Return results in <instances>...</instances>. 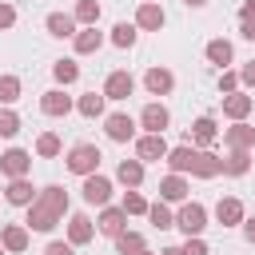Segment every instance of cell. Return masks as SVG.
<instances>
[{
  "label": "cell",
  "instance_id": "6da1fadb",
  "mask_svg": "<svg viewBox=\"0 0 255 255\" xmlns=\"http://www.w3.org/2000/svg\"><path fill=\"white\" fill-rule=\"evenodd\" d=\"M64 215H68V191H64L60 183H48V187H40L36 199L28 203L24 227H28V231H52Z\"/></svg>",
  "mask_w": 255,
  "mask_h": 255
},
{
  "label": "cell",
  "instance_id": "7a4b0ae2",
  "mask_svg": "<svg viewBox=\"0 0 255 255\" xmlns=\"http://www.w3.org/2000/svg\"><path fill=\"white\" fill-rule=\"evenodd\" d=\"M100 159H104V155H100L96 143H76V147H68V155H64L68 171L80 175V179H84V175H96V171H100Z\"/></svg>",
  "mask_w": 255,
  "mask_h": 255
},
{
  "label": "cell",
  "instance_id": "3957f363",
  "mask_svg": "<svg viewBox=\"0 0 255 255\" xmlns=\"http://www.w3.org/2000/svg\"><path fill=\"white\" fill-rule=\"evenodd\" d=\"M175 227H179L183 235H203V227H207V207L195 203V199H183L179 211H175Z\"/></svg>",
  "mask_w": 255,
  "mask_h": 255
},
{
  "label": "cell",
  "instance_id": "277c9868",
  "mask_svg": "<svg viewBox=\"0 0 255 255\" xmlns=\"http://www.w3.org/2000/svg\"><path fill=\"white\" fill-rule=\"evenodd\" d=\"M104 131L112 143H128V139H135V120L128 112H112V116H104Z\"/></svg>",
  "mask_w": 255,
  "mask_h": 255
},
{
  "label": "cell",
  "instance_id": "5b68a950",
  "mask_svg": "<svg viewBox=\"0 0 255 255\" xmlns=\"http://www.w3.org/2000/svg\"><path fill=\"white\" fill-rule=\"evenodd\" d=\"M0 171H4L8 179H24V175L32 171V151H24V147H8V151L0 155Z\"/></svg>",
  "mask_w": 255,
  "mask_h": 255
},
{
  "label": "cell",
  "instance_id": "8992f818",
  "mask_svg": "<svg viewBox=\"0 0 255 255\" xmlns=\"http://www.w3.org/2000/svg\"><path fill=\"white\" fill-rule=\"evenodd\" d=\"M84 203H92V207H108V199H112V179L108 175H84Z\"/></svg>",
  "mask_w": 255,
  "mask_h": 255
},
{
  "label": "cell",
  "instance_id": "52a82bcc",
  "mask_svg": "<svg viewBox=\"0 0 255 255\" xmlns=\"http://www.w3.org/2000/svg\"><path fill=\"white\" fill-rule=\"evenodd\" d=\"M163 24H167V12H163L155 0H143V4L135 8V28H139V32H159Z\"/></svg>",
  "mask_w": 255,
  "mask_h": 255
},
{
  "label": "cell",
  "instance_id": "ba28073f",
  "mask_svg": "<svg viewBox=\"0 0 255 255\" xmlns=\"http://www.w3.org/2000/svg\"><path fill=\"white\" fill-rule=\"evenodd\" d=\"M131 92H135V80H131V72H124V68L108 72V80H104V100H128Z\"/></svg>",
  "mask_w": 255,
  "mask_h": 255
},
{
  "label": "cell",
  "instance_id": "9c48e42d",
  "mask_svg": "<svg viewBox=\"0 0 255 255\" xmlns=\"http://www.w3.org/2000/svg\"><path fill=\"white\" fill-rule=\"evenodd\" d=\"M167 155V139L163 135H135V159L139 163H159Z\"/></svg>",
  "mask_w": 255,
  "mask_h": 255
},
{
  "label": "cell",
  "instance_id": "30bf717a",
  "mask_svg": "<svg viewBox=\"0 0 255 255\" xmlns=\"http://www.w3.org/2000/svg\"><path fill=\"white\" fill-rule=\"evenodd\" d=\"M139 124L147 128V135H163V128L171 124V112H167V108H163L159 100H151V104H147V108L139 112Z\"/></svg>",
  "mask_w": 255,
  "mask_h": 255
},
{
  "label": "cell",
  "instance_id": "8fae6325",
  "mask_svg": "<svg viewBox=\"0 0 255 255\" xmlns=\"http://www.w3.org/2000/svg\"><path fill=\"white\" fill-rule=\"evenodd\" d=\"M223 143H227L231 151H251V147H255V128L239 120V124L223 128Z\"/></svg>",
  "mask_w": 255,
  "mask_h": 255
},
{
  "label": "cell",
  "instance_id": "7c38bea8",
  "mask_svg": "<svg viewBox=\"0 0 255 255\" xmlns=\"http://www.w3.org/2000/svg\"><path fill=\"white\" fill-rule=\"evenodd\" d=\"M219 171H223V159H219L211 147H207V151H199V147H195V159H191V175H195V179H215Z\"/></svg>",
  "mask_w": 255,
  "mask_h": 255
},
{
  "label": "cell",
  "instance_id": "4fadbf2b",
  "mask_svg": "<svg viewBox=\"0 0 255 255\" xmlns=\"http://www.w3.org/2000/svg\"><path fill=\"white\" fill-rule=\"evenodd\" d=\"M96 231L108 235V239H116L120 231H128V215H124V207H104L100 219H96Z\"/></svg>",
  "mask_w": 255,
  "mask_h": 255
},
{
  "label": "cell",
  "instance_id": "5bb4252c",
  "mask_svg": "<svg viewBox=\"0 0 255 255\" xmlns=\"http://www.w3.org/2000/svg\"><path fill=\"white\" fill-rule=\"evenodd\" d=\"M96 239V223L84 215V211H76L72 219H68V243L72 247H84V243H92Z\"/></svg>",
  "mask_w": 255,
  "mask_h": 255
},
{
  "label": "cell",
  "instance_id": "9a60e30c",
  "mask_svg": "<svg viewBox=\"0 0 255 255\" xmlns=\"http://www.w3.org/2000/svg\"><path fill=\"white\" fill-rule=\"evenodd\" d=\"M44 28H48V36H56V40H72V36L80 32V28H76V16H72V12H48Z\"/></svg>",
  "mask_w": 255,
  "mask_h": 255
},
{
  "label": "cell",
  "instance_id": "2e32d148",
  "mask_svg": "<svg viewBox=\"0 0 255 255\" xmlns=\"http://www.w3.org/2000/svg\"><path fill=\"white\" fill-rule=\"evenodd\" d=\"M215 219H219V227H239V223L247 219V211H243V203H239L235 195H227V199L215 203Z\"/></svg>",
  "mask_w": 255,
  "mask_h": 255
},
{
  "label": "cell",
  "instance_id": "e0dca14e",
  "mask_svg": "<svg viewBox=\"0 0 255 255\" xmlns=\"http://www.w3.org/2000/svg\"><path fill=\"white\" fill-rule=\"evenodd\" d=\"M76 104H72V96H64L60 88H48L44 96H40V112L44 116H68Z\"/></svg>",
  "mask_w": 255,
  "mask_h": 255
},
{
  "label": "cell",
  "instance_id": "ac0fdd59",
  "mask_svg": "<svg viewBox=\"0 0 255 255\" xmlns=\"http://www.w3.org/2000/svg\"><path fill=\"white\" fill-rule=\"evenodd\" d=\"M251 108H255V100H251L247 92H231V96H223V116H227V120H235V124H239V120H247V116H251Z\"/></svg>",
  "mask_w": 255,
  "mask_h": 255
},
{
  "label": "cell",
  "instance_id": "d6986e66",
  "mask_svg": "<svg viewBox=\"0 0 255 255\" xmlns=\"http://www.w3.org/2000/svg\"><path fill=\"white\" fill-rule=\"evenodd\" d=\"M4 199L12 203V207H28L32 199H36V187H32V179L24 175V179H8V187H4Z\"/></svg>",
  "mask_w": 255,
  "mask_h": 255
},
{
  "label": "cell",
  "instance_id": "ffe728a7",
  "mask_svg": "<svg viewBox=\"0 0 255 255\" xmlns=\"http://www.w3.org/2000/svg\"><path fill=\"white\" fill-rule=\"evenodd\" d=\"M143 88H147L151 96H167V92L175 88V76H171L167 68H147V72H143Z\"/></svg>",
  "mask_w": 255,
  "mask_h": 255
},
{
  "label": "cell",
  "instance_id": "44dd1931",
  "mask_svg": "<svg viewBox=\"0 0 255 255\" xmlns=\"http://www.w3.org/2000/svg\"><path fill=\"white\" fill-rule=\"evenodd\" d=\"M215 139H219V128H215V120H211V116H199V120L191 124V143H199V151H207Z\"/></svg>",
  "mask_w": 255,
  "mask_h": 255
},
{
  "label": "cell",
  "instance_id": "7402d4cb",
  "mask_svg": "<svg viewBox=\"0 0 255 255\" xmlns=\"http://www.w3.org/2000/svg\"><path fill=\"white\" fill-rule=\"evenodd\" d=\"M159 199H163V203H183V199H187V179L175 175V171L163 175V179H159Z\"/></svg>",
  "mask_w": 255,
  "mask_h": 255
},
{
  "label": "cell",
  "instance_id": "603a6c76",
  "mask_svg": "<svg viewBox=\"0 0 255 255\" xmlns=\"http://www.w3.org/2000/svg\"><path fill=\"white\" fill-rule=\"evenodd\" d=\"M100 44H104V32H100V28H80V32L72 36L76 56H92V52H100Z\"/></svg>",
  "mask_w": 255,
  "mask_h": 255
},
{
  "label": "cell",
  "instance_id": "cb8c5ba5",
  "mask_svg": "<svg viewBox=\"0 0 255 255\" xmlns=\"http://www.w3.org/2000/svg\"><path fill=\"white\" fill-rule=\"evenodd\" d=\"M0 247L4 251H24L28 247V227L24 223H4L0 227Z\"/></svg>",
  "mask_w": 255,
  "mask_h": 255
},
{
  "label": "cell",
  "instance_id": "d4e9b609",
  "mask_svg": "<svg viewBox=\"0 0 255 255\" xmlns=\"http://www.w3.org/2000/svg\"><path fill=\"white\" fill-rule=\"evenodd\" d=\"M167 167L175 171V175H183V171H191V159H195V147L191 143H179V147H167Z\"/></svg>",
  "mask_w": 255,
  "mask_h": 255
},
{
  "label": "cell",
  "instance_id": "484cf974",
  "mask_svg": "<svg viewBox=\"0 0 255 255\" xmlns=\"http://www.w3.org/2000/svg\"><path fill=\"white\" fill-rule=\"evenodd\" d=\"M116 179H120L128 191H131V187H139V183H143V163H139V159H120Z\"/></svg>",
  "mask_w": 255,
  "mask_h": 255
},
{
  "label": "cell",
  "instance_id": "4316f807",
  "mask_svg": "<svg viewBox=\"0 0 255 255\" xmlns=\"http://www.w3.org/2000/svg\"><path fill=\"white\" fill-rule=\"evenodd\" d=\"M104 104H108L104 92H84V96L76 100V112L88 116V120H100V116H104Z\"/></svg>",
  "mask_w": 255,
  "mask_h": 255
},
{
  "label": "cell",
  "instance_id": "83f0119b",
  "mask_svg": "<svg viewBox=\"0 0 255 255\" xmlns=\"http://www.w3.org/2000/svg\"><path fill=\"white\" fill-rule=\"evenodd\" d=\"M60 151H64V143H60L56 131H40V135H36V155H40V159H56Z\"/></svg>",
  "mask_w": 255,
  "mask_h": 255
},
{
  "label": "cell",
  "instance_id": "f1b7e54d",
  "mask_svg": "<svg viewBox=\"0 0 255 255\" xmlns=\"http://www.w3.org/2000/svg\"><path fill=\"white\" fill-rule=\"evenodd\" d=\"M247 171H251V151H227L223 175H247Z\"/></svg>",
  "mask_w": 255,
  "mask_h": 255
},
{
  "label": "cell",
  "instance_id": "f546056e",
  "mask_svg": "<svg viewBox=\"0 0 255 255\" xmlns=\"http://www.w3.org/2000/svg\"><path fill=\"white\" fill-rule=\"evenodd\" d=\"M72 16H76V24H84V28H96V24H100V0H80Z\"/></svg>",
  "mask_w": 255,
  "mask_h": 255
},
{
  "label": "cell",
  "instance_id": "4dcf8cb0",
  "mask_svg": "<svg viewBox=\"0 0 255 255\" xmlns=\"http://www.w3.org/2000/svg\"><path fill=\"white\" fill-rule=\"evenodd\" d=\"M203 56H207L211 64H219V68H227V64H231V44H227V40H207V48H203Z\"/></svg>",
  "mask_w": 255,
  "mask_h": 255
},
{
  "label": "cell",
  "instance_id": "1f68e13d",
  "mask_svg": "<svg viewBox=\"0 0 255 255\" xmlns=\"http://www.w3.org/2000/svg\"><path fill=\"white\" fill-rule=\"evenodd\" d=\"M52 76H56V84L68 88V84L80 80V64H76V60H56V64H52Z\"/></svg>",
  "mask_w": 255,
  "mask_h": 255
},
{
  "label": "cell",
  "instance_id": "d6a6232c",
  "mask_svg": "<svg viewBox=\"0 0 255 255\" xmlns=\"http://www.w3.org/2000/svg\"><path fill=\"white\" fill-rule=\"evenodd\" d=\"M147 219H151V227H159V231L175 227V215L167 211V203H163V199H159V203H147Z\"/></svg>",
  "mask_w": 255,
  "mask_h": 255
},
{
  "label": "cell",
  "instance_id": "836d02e7",
  "mask_svg": "<svg viewBox=\"0 0 255 255\" xmlns=\"http://www.w3.org/2000/svg\"><path fill=\"white\" fill-rule=\"evenodd\" d=\"M143 247H147V243H143L139 231H120V235H116V251H120V255H135V251H143Z\"/></svg>",
  "mask_w": 255,
  "mask_h": 255
},
{
  "label": "cell",
  "instance_id": "e575fe53",
  "mask_svg": "<svg viewBox=\"0 0 255 255\" xmlns=\"http://www.w3.org/2000/svg\"><path fill=\"white\" fill-rule=\"evenodd\" d=\"M135 36H139V28H135V24H128V20H120V24L112 28V44H116V48H131V44H135Z\"/></svg>",
  "mask_w": 255,
  "mask_h": 255
},
{
  "label": "cell",
  "instance_id": "d590c367",
  "mask_svg": "<svg viewBox=\"0 0 255 255\" xmlns=\"http://www.w3.org/2000/svg\"><path fill=\"white\" fill-rule=\"evenodd\" d=\"M20 100V76H0V104H16Z\"/></svg>",
  "mask_w": 255,
  "mask_h": 255
},
{
  "label": "cell",
  "instance_id": "8d00e7d4",
  "mask_svg": "<svg viewBox=\"0 0 255 255\" xmlns=\"http://www.w3.org/2000/svg\"><path fill=\"white\" fill-rule=\"evenodd\" d=\"M120 207H124V215H147V199H143L135 187L124 195V203H120Z\"/></svg>",
  "mask_w": 255,
  "mask_h": 255
},
{
  "label": "cell",
  "instance_id": "74e56055",
  "mask_svg": "<svg viewBox=\"0 0 255 255\" xmlns=\"http://www.w3.org/2000/svg\"><path fill=\"white\" fill-rule=\"evenodd\" d=\"M20 131V116L12 108H0V139H12Z\"/></svg>",
  "mask_w": 255,
  "mask_h": 255
},
{
  "label": "cell",
  "instance_id": "f35d334b",
  "mask_svg": "<svg viewBox=\"0 0 255 255\" xmlns=\"http://www.w3.org/2000/svg\"><path fill=\"white\" fill-rule=\"evenodd\" d=\"M219 92H223V96H231V92H239V72H231V68H223V72H219Z\"/></svg>",
  "mask_w": 255,
  "mask_h": 255
},
{
  "label": "cell",
  "instance_id": "ab89813d",
  "mask_svg": "<svg viewBox=\"0 0 255 255\" xmlns=\"http://www.w3.org/2000/svg\"><path fill=\"white\" fill-rule=\"evenodd\" d=\"M183 255H211V251H207V243H203L199 235H187V243H183Z\"/></svg>",
  "mask_w": 255,
  "mask_h": 255
},
{
  "label": "cell",
  "instance_id": "60d3db41",
  "mask_svg": "<svg viewBox=\"0 0 255 255\" xmlns=\"http://www.w3.org/2000/svg\"><path fill=\"white\" fill-rule=\"evenodd\" d=\"M12 24H16V8H12L8 0H0V32H4V28H12Z\"/></svg>",
  "mask_w": 255,
  "mask_h": 255
},
{
  "label": "cell",
  "instance_id": "b9f144b4",
  "mask_svg": "<svg viewBox=\"0 0 255 255\" xmlns=\"http://www.w3.org/2000/svg\"><path fill=\"white\" fill-rule=\"evenodd\" d=\"M44 255H76V247H72V243H64V239H52V243L44 247Z\"/></svg>",
  "mask_w": 255,
  "mask_h": 255
},
{
  "label": "cell",
  "instance_id": "7bdbcfd3",
  "mask_svg": "<svg viewBox=\"0 0 255 255\" xmlns=\"http://www.w3.org/2000/svg\"><path fill=\"white\" fill-rule=\"evenodd\" d=\"M239 84H243V88H255V60H247V64L239 68Z\"/></svg>",
  "mask_w": 255,
  "mask_h": 255
},
{
  "label": "cell",
  "instance_id": "ee69618b",
  "mask_svg": "<svg viewBox=\"0 0 255 255\" xmlns=\"http://www.w3.org/2000/svg\"><path fill=\"white\" fill-rule=\"evenodd\" d=\"M239 36L243 40H255V20H239Z\"/></svg>",
  "mask_w": 255,
  "mask_h": 255
},
{
  "label": "cell",
  "instance_id": "f6af8a7d",
  "mask_svg": "<svg viewBox=\"0 0 255 255\" xmlns=\"http://www.w3.org/2000/svg\"><path fill=\"white\" fill-rule=\"evenodd\" d=\"M239 227H243V239H247V243H255V215H251V219H243Z\"/></svg>",
  "mask_w": 255,
  "mask_h": 255
},
{
  "label": "cell",
  "instance_id": "bcb514c9",
  "mask_svg": "<svg viewBox=\"0 0 255 255\" xmlns=\"http://www.w3.org/2000/svg\"><path fill=\"white\" fill-rule=\"evenodd\" d=\"M239 20H255V0H243V8H239Z\"/></svg>",
  "mask_w": 255,
  "mask_h": 255
},
{
  "label": "cell",
  "instance_id": "7dc6e473",
  "mask_svg": "<svg viewBox=\"0 0 255 255\" xmlns=\"http://www.w3.org/2000/svg\"><path fill=\"white\" fill-rule=\"evenodd\" d=\"M159 255H183V247H163Z\"/></svg>",
  "mask_w": 255,
  "mask_h": 255
},
{
  "label": "cell",
  "instance_id": "c3c4849f",
  "mask_svg": "<svg viewBox=\"0 0 255 255\" xmlns=\"http://www.w3.org/2000/svg\"><path fill=\"white\" fill-rule=\"evenodd\" d=\"M183 4H187V8H203L207 0H183Z\"/></svg>",
  "mask_w": 255,
  "mask_h": 255
},
{
  "label": "cell",
  "instance_id": "681fc988",
  "mask_svg": "<svg viewBox=\"0 0 255 255\" xmlns=\"http://www.w3.org/2000/svg\"><path fill=\"white\" fill-rule=\"evenodd\" d=\"M135 255H155V251H147V247H143V251H135Z\"/></svg>",
  "mask_w": 255,
  "mask_h": 255
},
{
  "label": "cell",
  "instance_id": "f907efd6",
  "mask_svg": "<svg viewBox=\"0 0 255 255\" xmlns=\"http://www.w3.org/2000/svg\"><path fill=\"white\" fill-rule=\"evenodd\" d=\"M0 255H8V251H4V247H0Z\"/></svg>",
  "mask_w": 255,
  "mask_h": 255
},
{
  "label": "cell",
  "instance_id": "816d5d0a",
  "mask_svg": "<svg viewBox=\"0 0 255 255\" xmlns=\"http://www.w3.org/2000/svg\"><path fill=\"white\" fill-rule=\"evenodd\" d=\"M251 159H255V155H251Z\"/></svg>",
  "mask_w": 255,
  "mask_h": 255
}]
</instances>
